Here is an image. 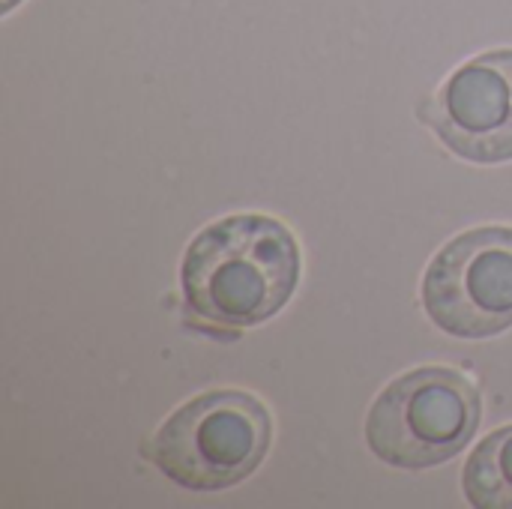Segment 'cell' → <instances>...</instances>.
Here are the masks:
<instances>
[{"label":"cell","instance_id":"cell-1","mask_svg":"<svg viewBox=\"0 0 512 509\" xmlns=\"http://www.w3.org/2000/svg\"><path fill=\"white\" fill-rule=\"evenodd\" d=\"M300 279V246L270 216L240 213L207 225L186 249L180 282L189 309L216 327L273 318Z\"/></svg>","mask_w":512,"mask_h":509},{"label":"cell","instance_id":"cell-2","mask_svg":"<svg viewBox=\"0 0 512 509\" xmlns=\"http://www.w3.org/2000/svg\"><path fill=\"white\" fill-rule=\"evenodd\" d=\"M267 408L240 390H213L180 405L144 447L186 492H222L258 471L270 450Z\"/></svg>","mask_w":512,"mask_h":509},{"label":"cell","instance_id":"cell-3","mask_svg":"<svg viewBox=\"0 0 512 509\" xmlns=\"http://www.w3.org/2000/svg\"><path fill=\"white\" fill-rule=\"evenodd\" d=\"M483 399L471 378L426 366L396 378L372 402L366 444L390 468L426 471L456 459L477 435Z\"/></svg>","mask_w":512,"mask_h":509},{"label":"cell","instance_id":"cell-4","mask_svg":"<svg viewBox=\"0 0 512 509\" xmlns=\"http://www.w3.org/2000/svg\"><path fill=\"white\" fill-rule=\"evenodd\" d=\"M423 309L456 339H489L512 327V228H471L426 267Z\"/></svg>","mask_w":512,"mask_h":509},{"label":"cell","instance_id":"cell-5","mask_svg":"<svg viewBox=\"0 0 512 509\" xmlns=\"http://www.w3.org/2000/svg\"><path fill=\"white\" fill-rule=\"evenodd\" d=\"M423 117L450 153L477 165L512 162V48L462 63Z\"/></svg>","mask_w":512,"mask_h":509},{"label":"cell","instance_id":"cell-6","mask_svg":"<svg viewBox=\"0 0 512 509\" xmlns=\"http://www.w3.org/2000/svg\"><path fill=\"white\" fill-rule=\"evenodd\" d=\"M462 489L477 509H512V426L492 432L468 459Z\"/></svg>","mask_w":512,"mask_h":509}]
</instances>
